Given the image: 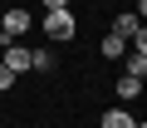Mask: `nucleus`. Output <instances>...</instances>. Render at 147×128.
I'll return each instance as SVG.
<instances>
[{
  "label": "nucleus",
  "mask_w": 147,
  "mask_h": 128,
  "mask_svg": "<svg viewBox=\"0 0 147 128\" xmlns=\"http://www.w3.org/2000/svg\"><path fill=\"white\" fill-rule=\"evenodd\" d=\"M132 123H137V118H132L127 108H108V113L98 118V128H132Z\"/></svg>",
  "instance_id": "obj_6"
},
{
  "label": "nucleus",
  "mask_w": 147,
  "mask_h": 128,
  "mask_svg": "<svg viewBox=\"0 0 147 128\" xmlns=\"http://www.w3.org/2000/svg\"><path fill=\"white\" fill-rule=\"evenodd\" d=\"M39 30H44V35H49L54 44H69L74 35H79V20H74V10H44Z\"/></svg>",
  "instance_id": "obj_1"
},
{
  "label": "nucleus",
  "mask_w": 147,
  "mask_h": 128,
  "mask_svg": "<svg viewBox=\"0 0 147 128\" xmlns=\"http://www.w3.org/2000/svg\"><path fill=\"white\" fill-rule=\"evenodd\" d=\"M44 10H69V0H44Z\"/></svg>",
  "instance_id": "obj_10"
},
{
  "label": "nucleus",
  "mask_w": 147,
  "mask_h": 128,
  "mask_svg": "<svg viewBox=\"0 0 147 128\" xmlns=\"http://www.w3.org/2000/svg\"><path fill=\"white\" fill-rule=\"evenodd\" d=\"M118 99H123V103H132V99H142V79H132V74H123V79H118Z\"/></svg>",
  "instance_id": "obj_7"
},
{
  "label": "nucleus",
  "mask_w": 147,
  "mask_h": 128,
  "mask_svg": "<svg viewBox=\"0 0 147 128\" xmlns=\"http://www.w3.org/2000/svg\"><path fill=\"white\" fill-rule=\"evenodd\" d=\"M54 64H59V59H54V49H30V69H39V74H49Z\"/></svg>",
  "instance_id": "obj_8"
},
{
  "label": "nucleus",
  "mask_w": 147,
  "mask_h": 128,
  "mask_svg": "<svg viewBox=\"0 0 147 128\" xmlns=\"http://www.w3.org/2000/svg\"><path fill=\"white\" fill-rule=\"evenodd\" d=\"M10 84H15V74H10V69H5V64H0V94H5V89H10Z\"/></svg>",
  "instance_id": "obj_9"
},
{
  "label": "nucleus",
  "mask_w": 147,
  "mask_h": 128,
  "mask_svg": "<svg viewBox=\"0 0 147 128\" xmlns=\"http://www.w3.org/2000/svg\"><path fill=\"white\" fill-rule=\"evenodd\" d=\"M0 64L20 79V74H30V49H25V44H5V59H0Z\"/></svg>",
  "instance_id": "obj_3"
},
{
  "label": "nucleus",
  "mask_w": 147,
  "mask_h": 128,
  "mask_svg": "<svg viewBox=\"0 0 147 128\" xmlns=\"http://www.w3.org/2000/svg\"><path fill=\"white\" fill-rule=\"evenodd\" d=\"M123 74L147 79V54H142V49H127V54H123Z\"/></svg>",
  "instance_id": "obj_5"
},
{
  "label": "nucleus",
  "mask_w": 147,
  "mask_h": 128,
  "mask_svg": "<svg viewBox=\"0 0 147 128\" xmlns=\"http://www.w3.org/2000/svg\"><path fill=\"white\" fill-rule=\"evenodd\" d=\"M98 54H103V59H123V54H127V39H123V35H113V30H108V35H103V39H98Z\"/></svg>",
  "instance_id": "obj_4"
},
{
  "label": "nucleus",
  "mask_w": 147,
  "mask_h": 128,
  "mask_svg": "<svg viewBox=\"0 0 147 128\" xmlns=\"http://www.w3.org/2000/svg\"><path fill=\"white\" fill-rule=\"evenodd\" d=\"M30 25H34L30 10H25V5H10L5 15H0V44H20V39L30 35Z\"/></svg>",
  "instance_id": "obj_2"
}]
</instances>
